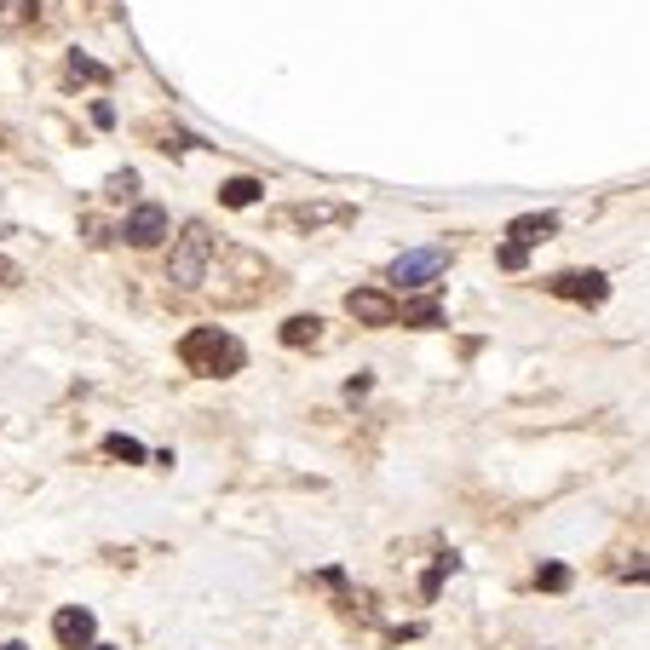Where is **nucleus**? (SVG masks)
Returning <instances> with one entry per match:
<instances>
[{
    "label": "nucleus",
    "instance_id": "nucleus-1",
    "mask_svg": "<svg viewBox=\"0 0 650 650\" xmlns=\"http://www.w3.org/2000/svg\"><path fill=\"white\" fill-rule=\"evenodd\" d=\"M179 363H185L190 374H236L248 363V351H242V340L225 334V328H190L185 340H179Z\"/></svg>",
    "mask_w": 650,
    "mask_h": 650
},
{
    "label": "nucleus",
    "instance_id": "nucleus-2",
    "mask_svg": "<svg viewBox=\"0 0 650 650\" xmlns=\"http://www.w3.org/2000/svg\"><path fill=\"white\" fill-rule=\"evenodd\" d=\"M449 259H455V248H443V242H432V248H409L403 259H392L386 282H392L397 294H420V288H438V277L449 271Z\"/></svg>",
    "mask_w": 650,
    "mask_h": 650
},
{
    "label": "nucleus",
    "instance_id": "nucleus-3",
    "mask_svg": "<svg viewBox=\"0 0 650 650\" xmlns=\"http://www.w3.org/2000/svg\"><path fill=\"white\" fill-rule=\"evenodd\" d=\"M213 265V231L208 225H185V236L173 242V259H167V282L173 288H202Z\"/></svg>",
    "mask_w": 650,
    "mask_h": 650
},
{
    "label": "nucleus",
    "instance_id": "nucleus-4",
    "mask_svg": "<svg viewBox=\"0 0 650 650\" xmlns=\"http://www.w3.org/2000/svg\"><path fill=\"white\" fill-rule=\"evenodd\" d=\"M547 294L576 305H604L610 300V277L604 271H558V277H547Z\"/></svg>",
    "mask_w": 650,
    "mask_h": 650
},
{
    "label": "nucleus",
    "instance_id": "nucleus-5",
    "mask_svg": "<svg viewBox=\"0 0 650 650\" xmlns=\"http://www.w3.org/2000/svg\"><path fill=\"white\" fill-rule=\"evenodd\" d=\"M346 311H351L363 328H392V323H397V300L386 294V288H351V294H346Z\"/></svg>",
    "mask_w": 650,
    "mask_h": 650
},
{
    "label": "nucleus",
    "instance_id": "nucleus-6",
    "mask_svg": "<svg viewBox=\"0 0 650 650\" xmlns=\"http://www.w3.org/2000/svg\"><path fill=\"white\" fill-rule=\"evenodd\" d=\"M52 639L64 650H87L98 639V616L93 610H81V604H64L58 616H52Z\"/></svg>",
    "mask_w": 650,
    "mask_h": 650
},
{
    "label": "nucleus",
    "instance_id": "nucleus-7",
    "mask_svg": "<svg viewBox=\"0 0 650 650\" xmlns=\"http://www.w3.org/2000/svg\"><path fill=\"white\" fill-rule=\"evenodd\" d=\"M162 236H167V208H156V202H144L121 219V242H133V248H156Z\"/></svg>",
    "mask_w": 650,
    "mask_h": 650
},
{
    "label": "nucleus",
    "instance_id": "nucleus-8",
    "mask_svg": "<svg viewBox=\"0 0 650 650\" xmlns=\"http://www.w3.org/2000/svg\"><path fill=\"white\" fill-rule=\"evenodd\" d=\"M351 208L346 202H300V208H288V225H300V231H323V225H346Z\"/></svg>",
    "mask_w": 650,
    "mask_h": 650
},
{
    "label": "nucleus",
    "instance_id": "nucleus-9",
    "mask_svg": "<svg viewBox=\"0 0 650 650\" xmlns=\"http://www.w3.org/2000/svg\"><path fill=\"white\" fill-rule=\"evenodd\" d=\"M553 231H558L553 213H518V219L507 225V242L512 248H535V242H547Z\"/></svg>",
    "mask_w": 650,
    "mask_h": 650
},
{
    "label": "nucleus",
    "instance_id": "nucleus-10",
    "mask_svg": "<svg viewBox=\"0 0 650 650\" xmlns=\"http://www.w3.org/2000/svg\"><path fill=\"white\" fill-rule=\"evenodd\" d=\"M259 196H265V185H259V179H248V173L219 185V202H225V208H254Z\"/></svg>",
    "mask_w": 650,
    "mask_h": 650
},
{
    "label": "nucleus",
    "instance_id": "nucleus-11",
    "mask_svg": "<svg viewBox=\"0 0 650 650\" xmlns=\"http://www.w3.org/2000/svg\"><path fill=\"white\" fill-rule=\"evenodd\" d=\"M397 317H403V323H415V328H438L443 323V305L426 294V300H403V305H397Z\"/></svg>",
    "mask_w": 650,
    "mask_h": 650
},
{
    "label": "nucleus",
    "instance_id": "nucleus-12",
    "mask_svg": "<svg viewBox=\"0 0 650 650\" xmlns=\"http://www.w3.org/2000/svg\"><path fill=\"white\" fill-rule=\"evenodd\" d=\"M323 334V317H288L282 323V346H311Z\"/></svg>",
    "mask_w": 650,
    "mask_h": 650
},
{
    "label": "nucleus",
    "instance_id": "nucleus-13",
    "mask_svg": "<svg viewBox=\"0 0 650 650\" xmlns=\"http://www.w3.org/2000/svg\"><path fill=\"white\" fill-rule=\"evenodd\" d=\"M104 455H116V461L139 466V461H144V443H139V438H127V432H110V438H104Z\"/></svg>",
    "mask_w": 650,
    "mask_h": 650
},
{
    "label": "nucleus",
    "instance_id": "nucleus-14",
    "mask_svg": "<svg viewBox=\"0 0 650 650\" xmlns=\"http://www.w3.org/2000/svg\"><path fill=\"white\" fill-rule=\"evenodd\" d=\"M70 75H75V81H98V87L110 81V70H104L98 58H87V52H70Z\"/></svg>",
    "mask_w": 650,
    "mask_h": 650
},
{
    "label": "nucleus",
    "instance_id": "nucleus-15",
    "mask_svg": "<svg viewBox=\"0 0 650 650\" xmlns=\"http://www.w3.org/2000/svg\"><path fill=\"white\" fill-rule=\"evenodd\" d=\"M455 564H461V558H455V553H443L438 564H432V576L420 581V593H426V599H432V593H438V587H443V576H455Z\"/></svg>",
    "mask_w": 650,
    "mask_h": 650
},
{
    "label": "nucleus",
    "instance_id": "nucleus-16",
    "mask_svg": "<svg viewBox=\"0 0 650 650\" xmlns=\"http://www.w3.org/2000/svg\"><path fill=\"white\" fill-rule=\"evenodd\" d=\"M535 587H547V593H564V587H570V570H564V564H541V570H535Z\"/></svg>",
    "mask_w": 650,
    "mask_h": 650
},
{
    "label": "nucleus",
    "instance_id": "nucleus-17",
    "mask_svg": "<svg viewBox=\"0 0 650 650\" xmlns=\"http://www.w3.org/2000/svg\"><path fill=\"white\" fill-rule=\"evenodd\" d=\"M133 190H139V173H133V167H127V173H110V185H104V196H133Z\"/></svg>",
    "mask_w": 650,
    "mask_h": 650
},
{
    "label": "nucleus",
    "instance_id": "nucleus-18",
    "mask_svg": "<svg viewBox=\"0 0 650 650\" xmlns=\"http://www.w3.org/2000/svg\"><path fill=\"white\" fill-rule=\"evenodd\" d=\"M495 265H501V271H524V265H530V248H501V254H495Z\"/></svg>",
    "mask_w": 650,
    "mask_h": 650
},
{
    "label": "nucleus",
    "instance_id": "nucleus-19",
    "mask_svg": "<svg viewBox=\"0 0 650 650\" xmlns=\"http://www.w3.org/2000/svg\"><path fill=\"white\" fill-rule=\"evenodd\" d=\"M369 386H374V380H369V374H357V380H346V397H351V403H357V397H363V392H369Z\"/></svg>",
    "mask_w": 650,
    "mask_h": 650
},
{
    "label": "nucleus",
    "instance_id": "nucleus-20",
    "mask_svg": "<svg viewBox=\"0 0 650 650\" xmlns=\"http://www.w3.org/2000/svg\"><path fill=\"white\" fill-rule=\"evenodd\" d=\"M87 650H116V645H87Z\"/></svg>",
    "mask_w": 650,
    "mask_h": 650
}]
</instances>
